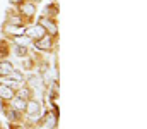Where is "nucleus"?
<instances>
[{
	"label": "nucleus",
	"instance_id": "obj_14",
	"mask_svg": "<svg viewBox=\"0 0 147 129\" xmlns=\"http://www.w3.org/2000/svg\"><path fill=\"white\" fill-rule=\"evenodd\" d=\"M17 115H19V112H17V110H14V109H12V110H10L9 114H7L9 121H16V119H17Z\"/></svg>",
	"mask_w": 147,
	"mask_h": 129
},
{
	"label": "nucleus",
	"instance_id": "obj_6",
	"mask_svg": "<svg viewBox=\"0 0 147 129\" xmlns=\"http://www.w3.org/2000/svg\"><path fill=\"white\" fill-rule=\"evenodd\" d=\"M14 71V67H12V64L10 62H7V60H0V76L3 78V76H10V72Z\"/></svg>",
	"mask_w": 147,
	"mask_h": 129
},
{
	"label": "nucleus",
	"instance_id": "obj_12",
	"mask_svg": "<svg viewBox=\"0 0 147 129\" xmlns=\"http://www.w3.org/2000/svg\"><path fill=\"white\" fill-rule=\"evenodd\" d=\"M10 76H12V79H14L16 83H19V81H22V74H21L19 71H12V72H10Z\"/></svg>",
	"mask_w": 147,
	"mask_h": 129
},
{
	"label": "nucleus",
	"instance_id": "obj_2",
	"mask_svg": "<svg viewBox=\"0 0 147 129\" xmlns=\"http://www.w3.org/2000/svg\"><path fill=\"white\" fill-rule=\"evenodd\" d=\"M26 110H28V115L33 117V119H38L41 115V105L38 103L36 100H31L26 103Z\"/></svg>",
	"mask_w": 147,
	"mask_h": 129
},
{
	"label": "nucleus",
	"instance_id": "obj_8",
	"mask_svg": "<svg viewBox=\"0 0 147 129\" xmlns=\"http://www.w3.org/2000/svg\"><path fill=\"white\" fill-rule=\"evenodd\" d=\"M26 103H28V102H26L24 98H21V96L12 98V109L17 110V112H19V110H24V109H26Z\"/></svg>",
	"mask_w": 147,
	"mask_h": 129
},
{
	"label": "nucleus",
	"instance_id": "obj_9",
	"mask_svg": "<svg viewBox=\"0 0 147 129\" xmlns=\"http://www.w3.org/2000/svg\"><path fill=\"white\" fill-rule=\"evenodd\" d=\"M55 126H57V115L55 114H48L46 121L43 124V129H55Z\"/></svg>",
	"mask_w": 147,
	"mask_h": 129
},
{
	"label": "nucleus",
	"instance_id": "obj_5",
	"mask_svg": "<svg viewBox=\"0 0 147 129\" xmlns=\"http://www.w3.org/2000/svg\"><path fill=\"white\" fill-rule=\"evenodd\" d=\"M21 12H22L24 16H28V17H33L34 12H36V7H34V3H31V2H26V3L21 5Z\"/></svg>",
	"mask_w": 147,
	"mask_h": 129
},
{
	"label": "nucleus",
	"instance_id": "obj_17",
	"mask_svg": "<svg viewBox=\"0 0 147 129\" xmlns=\"http://www.w3.org/2000/svg\"><path fill=\"white\" fill-rule=\"evenodd\" d=\"M34 2H39V0H34Z\"/></svg>",
	"mask_w": 147,
	"mask_h": 129
},
{
	"label": "nucleus",
	"instance_id": "obj_13",
	"mask_svg": "<svg viewBox=\"0 0 147 129\" xmlns=\"http://www.w3.org/2000/svg\"><path fill=\"white\" fill-rule=\"evenodd\" d=\"M7 31H9V33H16V36H17V33H21V31H22V28H21V26H17V28H16V26H12V24H10V26H7Z\"/></svg>",
	"mask_w": 147,
	"mask_h": 129
},
{
	"label": "nucleus",
	"instance_id": "obj_15",
	"mask_svg": "<svg viewBox=\"0 0 147 129\" xmlns=\"http://www.w3.org/2000/svg\"><path fill=\"white\" fill-rule=\"evenodd\" d=\"M10 2H12V3H16V2H21V0H10Z\"/></svg>",
	"mask_w": 147,
	"mask_h": 129
},
{
	"label": "nucleus",
	"instance_id": "obj_7",
	"mask_svg": "<svg viewBox=\"0 0 147 129\" xmlns=\"http://www.w3.org/2000/svg\"><path fill=\"white\" fill-rule=\"evenodd\" d=\"M36 48L39 50H48V48H51V38H48V36H43V38H39L36 40Z\"/></svg>",
	"mask_w": 147,
	"mask_h": 129
},
{
	"label": "nucleus",
	"instance_id": "obj_3",
	"mask_svg": "<svg viewBox=\"0 0 147 129\" xmlns=\"http://www.w3.org/2000/svg\"><path fill=\"white\" fill-rule=\"evenodd\" d=\"M39 24L45 28V31H50L51 35H57V33H58V26H57V24H55V21H53V19H50L48 16H46V17L43 16V17L39 19Z\"/></svg>",
	"mask_w": 147,
	"mask_h": 129
},
{
	"label": "nucleus",
	"instance_id": "obj_4",
	"mask_svg": "<svg viewBox=\"0 0 147 129\" xmlns=\"http://www.w3.org/2000/svg\"><path fill=\"white\" fill-rule=\"evenodd\" d=\"M0 98H2V100H12V98H14V89H12L10 86L0 83Z\"/></svg>",
	"mask_w": 147,
	"mask_h": 129
},
{
	"label": "nucleus",
	"instance_id": "obj_11",
	"mask_svg": "<svg viewBox=\"0 0 147 129\" xmlns=\"http://www.w3.org/2000/svg\"><path fill=\"white\" fill-rule=\"evenodd\" d=\"M14 53H16L17 57H26V55H28V52H26V46H19V45H16V48H14Z\"/></svg>",
	"mask_w": 147,
	"mask_h": 129
},
{
	"label": "nucleus",
	"instance_id": "obj_10",
	"mask_svg": "<svg viewBox=\"0 0 147 129\" xmlns=\"http://www.w3.org/2000/svg\"><path fill=\"white\" fill-rule=\"evenodd\" d=\"M16 43H17L19 46H28V45L31 43V38H28V36H22V35H19V36H16Z\"/></svg>",
	"mask_w": 147,
	"mask_h": 129
},
{
	"label": "nucleus",
	"instance_id": "obj_1",
	"mask_svg": "<svg viewBox=\"0 0 147 129\" xmlns=\"http://www.w3.org/2000/svg\"><path fill=\"white\" fill-rule=\"evenodd\" d=\"M26 33H28V38H34V40H39V38H43L45 36V28L41 26V24H33V26H29L28 29H26Z\"/></svg>",
	"mask_w": 147,
	"mask_h": 129
},
{
	"label": "nucleus",
	"instance_id": "obj_16",
	"mask_svg": "<svg viewBox=\"0 0 147 129\" xmlns=\"http://www.w3.org/2000/svg\"><path fill=\"white\" fill-rule=\"evenodd\" d=\"M17 129H26V128H17Z\"/></svg>",
	"mask_w": 147,
	"mask_h": 129
}]
</instances>
